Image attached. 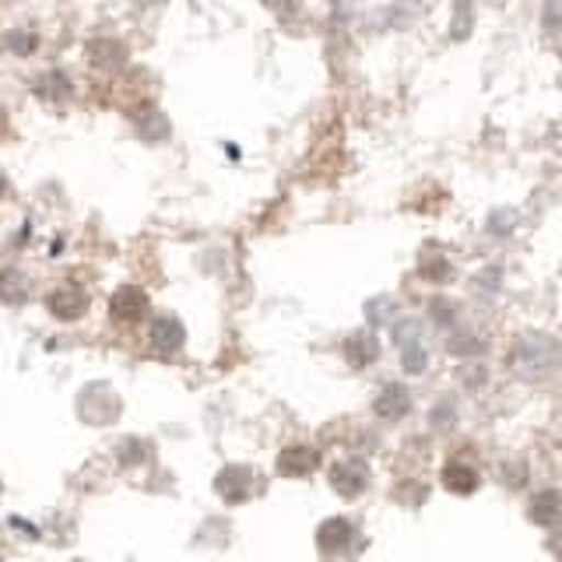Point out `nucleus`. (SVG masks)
<instances>
[]
</instances>
